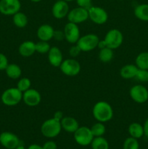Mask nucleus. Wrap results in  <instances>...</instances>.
<instances>
[{
	"label": "nucleus",
	"instance_id": "f257e3e1",
	"mask_svg": "<svg viewBox=\"0 0 148 149\" xmlns=\"http://www.w3.org/2000/svg\"><path fill=\"white\" fill-rule=\"evenodd\" d=\"M113 113L111 105L106 101H98L93 106L92 114L97 122L102 123L109 122L113 119Z\"/></svg>",
	"mask_w": 148,
	"mask_h": 149
},
{
	"label": "nucleus",
	"instance_id": "f03ea898",
	"mask_svg": "<svg viewBox=\"0 0 148 149\" xmlns=\"http://www.w3.org/2000/svg\"><path fill=\"white\" fill-rule=\"evenodd\" d=\"M62 130L60 121L53 117L46 119L41 126V132L43 136L47 138H54L58 136Z\"/></svg>",
	"mask_w": 148,
	"mask_h": 149
},
{
	"label": "nucleus",
	"instance_id": "7ed1b4c3",
	"mask_svg": "<svg viewBox=\"0 0 148 149\" xmlns=\"http://www.w3.org/2000/svg\"><path fill=\"white\" fill-rule=\"evenodd\" d=\"M1 100L3 104L7 106H17L23 100V93L17 87H10L3 92Z\"/></svg>",
	"mask_w": 148,
	"mask_h": 149
},
{
	"label": "nucleus",
	"instance_id": "20e7f679",
	"mask_svg": "<svg viewBox=\"0 0 148 149\" xmlns=\"http://www.w3.org/2000/svg\"><path fill=\"white\" fill-rule=\"evenodd\" d=\"M100 38L95 33H87L79 38L76 45L82 52H90L97 47Z\"/></svg>",
	"mask_w": 148,
	"mask_h": 149
},
{
	"label": "nucleus",
	"instance_id": "39448f33",
	"mask_svg": "<svg viewBox=\"0 0 148 149\" xmlns=\"http://www.w3.org/2000/svg\"><path fill=\"white\" fill-rule=\"evenodd\" d=\"M59 68L61 72L65 76L75 77L80 73L81 67L78 61L71 58L63 60Z\"/></svg>",
	"mask_w": 148,
	"mask_h": 149
},
{
	"label": "nucleus",
	"instance_id": "423d86ee",
	"mask_svg": "<svg viewBox=\"0 0 148 149\" xmlns=\"http://www.w3.org/2000/svg\"><path fill=\"white\" fill-rule=\"evenodd\" d=\"M107 47L115 49L120 47L123 42V36L122 32L117 29H110L107 32L104 38Z\"/></svg>",
	"mask_w": 148,
	"mask_h": 149
},
{
	"label": "nucleus",
	"instance_id": "0eeeda50",
	"mask_svg": "<svg viewBox=\"0 0 148 149\" xmlns=\"http://www.w3.org/2000/svg\"><path fill=\"white\" fill-rule=\"evenodd\" d=\"M74 140L80 146H86L91 144L94 139L91 129L88 127L81 126L74 132Z\"/></svg>",
	"mask_w": 148,
	"mask_h": 149
},
{
	"label": "nucleus",
	"instance_id": "6e6552de",
	"mask_svg": "<svg viewBox=\"0 0 148 149\" xmlns=\"http://www.w3.org/2000/svg\"><path fill=\"white\" fill-rule=\"evenodd\" d=\"M89 18L97 25L104 24L108 20V14L104 8L91 6L88 9Z\"/></svg>",
	"mask_w": 148,
	"mask_h": 149
},
{
	"label": "nucleus",
	"instance_id": "1a4fd4ad",
	"mask_svg": "<svg viewBox=\"0 0 148 149\" xmlns=\"http://www.w3.org/2000/svg\"><path fill=\"white\" fill-rule=\"evenodd\" d=\"M129 95L135 103L142 104L148 100V90L142 84H136L130 89Z\"/></svg>",
	"mask_w": 148,
	"mask_h": 149
},
{
	"label": "nucleus",
	"instance_id": "9d476101",
	"mask_svg": "<svg viewBox=\"0 0 148 149\" xmlns=\"http://www.w3.org/2000/svg\"><path fill=\"white\" fill-rule=\"evenodd\" d=\"M21 8L20 0H0V13L4 15H13Z\"/></svg>",
	"mask_w": 148,
	"mask_h": 149
},
{
	"label": "nucleus",
	"instance_id": "9b49d317",
	"mask_svg": "<svg viewBox=\"0 0 148 149\" xmlns=\"http://www.w3.org/2000/svg\"><path fill=\"white\" fill-rule=\"evenodd\" d=\"M68 22L79 24L85 22L89 19L88 10L82 8V7H77L75 8L72 9L69 11L67 15Z\"/></svg>",
	"mask_w": 148,
	"mask_h": 149
},
{
	"label": "nucleus",
	"instance_id": "f8f14e48",
	"mask_svg": "<svg viewBox=\"0 0 148 149\" xmlns=\"http://www.w3.org/2000/svg\"><path fill=\"white\" fill-rule=\"evenodd\" d=\"M64 35L65 39L71 44H76L79 38L81 37L80 29L78 24L68 22L64 27Z\"/></svg>",
	"mask_w": 148,
	"mask_h": 149
},
{
	"label": "nucleus",
	"instance_id": "ddd939ff",
	"mask_svg": "<svg viewBox=\"0 0 148 149\" xmlns=\"http://www.w3.org/2000/svg\"><path fill=\"white\" fill-rule=\"evenodd\" d=\"M0 143L7 149H15L20 146V141L15 134L10 132H3L0 134Z\"/></svg>",
	"mask_w": 148,
	"mask_h": 149
},
{
	"label": "nucleus",
	"instance_id": "4468645a",
	"mask_svg": "<svg viewBox=\"0 0 148 149\" xmlns=\"http://www.w3.org/2000/svg\"><path fill=\"white\" fill-rule=\"evenodd\" d=\"M41 95L38 90L30 88L23 93V101L25 104L30 107H35L40 104Z\"/></svg>",
	"mask_w": 148,
	"mask_h": 149
},
{
	"label": "nucleus",
	"instance_id": "2eb2a0df",
	"mask_svg": "<svg viewBox=\"0 0 148 149\" xmlns=\"http://www.w3.org/2000/svg\"><path fill=\"white\" fill-rule=\"evenodd\" d=\"M69 11L68 3L65 0L56 1L52 7V14L56 19H62L67 17Z\"/></svg>",
	"mask_w": 148,
	"mask_h": 149
},
{
	"label": "nucleus",
	"instance_id": "dca6fc26",
	"mask_svg": "<svg viewBox=\"0 0 148 149\" xmlns=\"http://www.w3.org/2000/svg\"><path fill=\"white\" fill-rule=\"evenodd\" d=\"M48 61L53 67H59L63 61L62 51L57 47H51L48 52Z\"/></svg>",
	"mask_w": 148,
	"mask_h": 149
},
{
	"label": "nucleus",
	"instance_id": "f3484780",
	"mask_svg": "<svg viewBox=\"0 0 148 149\" xmlns=\"http://www.w3.org/2000/svg\"><path fill=\"white\" fill-rule=\"evenodd\" d=\"M55 29L49 24H43L39 26L36 31V35L39 40L49 42L53 39Z\"/></svg>",
	"mask_w": 148,
	"mask_h": 149
},
{
	"label": "nucleus",
	"instance_id": "a211bd4d",
	"mask_svg": "<svg viewBox=\"0 0 148 149\" xmlns=\"http://www.w3.org/2000/svg\"><path fill=\"white\" fill-rule=\"evenodd\" d=\"M60 123L62 129L69 133H74L80 127L78 121L72 116H64Z\"/></svg>",
	"mask_w": 148,
	"mask_h": 149
},
{
	"label": "nucleus",
	"instance_id": "6ab92c4d",
	"mask_svg": "<svg viewBox=\"0 0 148 149\" xmlns=\"http://www.w3.org/2000/svg\"><path fill=\"white\" fill-rule=\"evenodd\" d=\"M18 52L22 57L28 58L32 56L36 52V43L32 41H25L20 45Z\"/></svg>",
	"mask_w": 148,
	"mask_h": 149
},
{
	"label": "nucleus",
	"instance_id": "aec40b11",
	"mask_svg": "<svg viewBox=\"0 0 148 149\" xmlns=\"http://www.w3.org/2000/svg\"><path fill=\"white\" fill-rule=\"evenodd\" d=\"M138 67L136 64H127L120 68V75L125 79H131L136 77L138 71Z\"/></svg>",
	"mask_w": 148,
	"mask_h": 149
},
{
	"label": "nucleus",
	"instance_id": "412c9836",
	"mask_svg": "<svg viewBox=\"0 0 148 149\" xmlns=\"http://www.w3.org/2000/svg\"><path fill=\"white\" fill-rule=\"evenodd\" d=\"M135 17L142 21H148V4H141L136 6L133 10Z\"/></svg>",
	"mask_w": 148,
	"mask_h": 149
},
{
	"label": "nucleus",
	"instance_id": "4be33fe9",
	"mask_svg": "<svg viewBox=\"0 0 148 149\" xmlns=\"http://www.w3.org/2000/svg\"><path fill=\"white\" fill-rule=\"evenodd\" d=\"M6 74L12 79H18L22 74V69L18 65L15 63H9L5 69Z\"/></svg>",
	"mask_w": 148,
	"mask_h": 149
},
{
	"label": "nucleus",
	"instance_id": "5701e85b",
	"mask_svg": "<svg viewBox=\"0 0 148 149\" xmlns=\"http://www.w3.org/2000/svg\"><path fill=\"white\" fill-rule=\"evenodd\" d=\"M128 132L131 137L136 139H139L144 135L143 125L138 122H133L129 126Z\"/></svg>",
	"mask_w": 148,
	"mask_h": 149
},
{
	"label": "nucleus",
	"instance_id": "b1692460",
	"mask_svg": "<svg viewBox=\"0 0 148 149\" xmlns=\"http://www.w3.org/2000/svg\"><path fill=\"white\" fill-rule=\"evenodd\" d=\"M12 21L15 26L20 29H23L28 23V18L25 13L19 11L12 15Z\"/></svg>",
	"mask_w": 148,
	"mask_h": 149
},
{
	"label": "nucleus",
	"instance_id": "393cba45",
	"mask_svg": "<svg viewBox=\"0 0 148 149\" xmlns=\"http://www.w3.org/2000/svg\"><path fill=\"white\" fill-rule=\"evenodd\" d=\"M98 57L101 62L104 63H110L113 59V57H114L113 49H110V48L107 47L105 48H103V49H100Z\"/></svg>",
	"mask_w": 148,
	"mask_h": 149
},
{
	"label": "nucleus",
	"instance_id": "a878e982",
	"mask_svg": "<svg viewBox=\"0 0 148 149\" xmlns=\"http://www.w3.org/2000/svg\"><path fill=\"white\" fill-rule=\"evenodd\" d=\"M135 64L138 68L148 70V52H142L136 56Z\"/></svg>",
	"mask_w": 148,
	"mask_h": 149
},
{
	"label": "nucleus",
	"instance_id": "bb28decb",
	"mask_svg": "<svg viewBox=\"0 0 148 149\" xmlns=\"http://www.w3.org/2000/svg\"><path fill=\"white\" fill-rule=\"evenodd\" d=\"M92 149H109V143L103 136L95 137L91 144Z\"/></svg>",
	"mask_w": 148,
	"mask_h": 149
},
{
	"label": "nucleus",
	"instance_id": "cd10ccee",
	"mask_svg": "<svg viewBox=\"0 0 148 149\" xmlns=\"http://www.w3.org/2000/svg\"><path fill=\"white\" fill-rule=\"evenodd\" d=\"M90 129H91V133H92L94 138L103 136L106 132V128L104 123L100 122H97V123L93 125Z\"/></svg>",
	"mask_w": 148,
	"mask_h": 149
},
{
	"label": "nucleus",
	"instance_id": "c85d7f7f",
	"mask_svg": "<svg viewBox=\"0 0 148 149\" xmlns=\"http://www.w3.org/2000/svg\"><path fill=\"white\" fill-rule=\"evenodd\" d=\"M31 86V81L27 77H23L18 80L17 84V88L22 93H24L26 90H29Z\"/></svg>",
	"mask_w": 148,
	"mask_h": 149
},
{
	"label": "nucleus",
	"instance_id": "c756f323",
	"mask_svg": "<svg viewBox=\"0 0 148 149\" xmlns=\"http://www.w3.org/2000/svg\"><path fill=\"white\" fill-rule=\"evenodd\" d=\"M51 46L49 44V42L46 41L39 40L37 43H36V52L40 54H46L50 49Z\"/></svg>",
	"mask_w": 148,
	"mask_h": 149
},
{
	"label": "nucleus",
	"instance_id": "7c9ffc66",
	"mask_svg": "<svg viewBox=\"0 0 148 149\" xmlns=\"http://www.w3.org/2000/svg\"><path fill=\"white\" fill-rule=\"evenodd\" d=\"M123 149H139V143L138 139L132 137L127 138L123 142Z\"/></svg>",
	"mask_w": 148,
	"mask_h": 149
},
{
	"label": "nucleus",
	"instance_id": "2f4dec72",
	"mask_svg": "<svg viewBox=\"0 0 148 149\" xmlns=\"http://www.w3.org/2000/svg\"><path fill=\"white\" fill-rule=\"evenodd\" d=\"M135 78L141 82H148V70L139 68Z\"/></svg>",
	"mask_w": 148,
	"mask_h": 149
},
{
	"label": "nucleus",
	"instance_id": "473e14b6",
	"mask_svg": "<svg viewBox=\"0 0 148 149\" xmlns=\"http://www.w3.org/2000/svg\"><path fill=\"white\" fill-rule=\"evenodd\" d=\"M81 52H82L81 49H80V47L76 44L75 45L71 46L69 49V55L72 58H75L78 57L81 54Z\"/></svg>",
	"mask_w": 148,
	"mask_h": 149
},
{
	"label": "nucleus",
	"instance_id": "72a5a7b5",
	"mask_svg": "<svg viewBox=\"0 0 148 149\" xmlns=\"http://www.w3.org/2000/svg\"><path fill=\"white\" fill-rule=\"evenodd\" d=\"M8 65L9 62L7 56L4 54L0 53V71H5Z\"/></svg>",
	"mask_w": 148,
	"mask_h": 149
},
{
	"label": "nucleus",
	"instance_id": "f704fd0d",
	"mask_svg": "<svg viewBox=\"0 0 148 149\" xmlns=\"http://www.w3.org/2000/svg\"><path fill=\"white\" fill-rule=\"evenodd\" d=\"M75 1L78 4V7L86 9V10L89 9L92 6L91 0H75Z\"/></svg>",
	"mask_w": 148,
	"mask_h": 149
},
{
	"label": "nucleus",
	"instance_id": "c9c22d12",
	"mask_svg": "<svg viewBox=\"0 0 148 149\" xmlns=\"http://www.w3.org/2000/svg\"><path fill=\"white\" fill-rule=\"evenodd\" d=\"M42 147L44 149H57V145L55 141H48L44 143Z\"/></svg>",
	"mask_w": 148,
	"mask_h": 149
},
{
	"label": "nucleus",
	"instance_id": "e433bc0d",
	"mask_svg": "<svg viewBox=\"0 0 148 149\" xmlns=\"http://www.w3.org/2000/svg\"><path fill=\"white\" fill-rule=\"evenodd\" d=\"M53 39H55L57 41H62V39H65V35H64V32L60 30H55L54 32Z\"/></svg>",
	"mask_w": 148,
	"mask_h": 149
},
{
	"label": "nucleus",
	"instance_id": "4c0bfd02",
	"mask_svg": "<svg viewBox=\"0 0 148 149\" xmlns=\"http://www.w3.org/2000/svg\"><path fill=\"white\" fill-rule=\"evenodd\" d=\"M63 117H64L63 113H62L61 111H57L54 113L53 118H55V119H57V120L61 121V119H62Z\"/></svg>",
	"mask_w": 148,
	"mask_h": 149
},
{
	"label": "nucleus",
	"instance_id": "58836bf2",
	"mask_svg": "<svg viewBox=\"0 0 148 149\" xmlns=\"http://www.w3.org/2000/svg\"><path fill=\"white\" fill-rule=\"evenodd\" d=\"M143 129H144V135L148 138V118L145 120V123H144Z\"/></svg>",
	"mask_w": 148,
	"mask_h": 149
},
{
	"label": "nucleus",
	"instance_id": "ea45409f",
	"mask_svg": "<svg viewBox=\"0 0 148 149\" xmlns=\"http://www.w3.org/2000/svg\"><path fill=\"white\" fill-rule=\"evenodd\" d=\"M97 47L100 49L107 47V44H106L105 41H104V39H103V40H100V41H99L98 42V45H97Z\"/></svg>",
	"mask_w": 148,
	"mask_h": 149
},
{
	"label": "nucleus",
	"instance_id": "a19ab883",
	"mask_svg": "<svg viewBox=\"0 0 148 149\" xmlns=\"http://www.w3.org/2000/svg\"><path fill=\"white\" fill-rule=\"evenodd\" d=\"M27 149H44L41 146H39L38 144H31L28 146Z\"/></svg>",
	"mask_w": 148,
	"mask_h": 149
},
{
	"label": "nucleus",
	"instance_id": "79ce46f5",
	"mask_svg": "<svg viewBox=\"0 0 148 149\" xmlns=\"http://www.w3.org/2000/svg\"><path fill=\"white\" fill-rule=\"evenodd\" d=\"M32 2H34V3H38V2H40V1H43V0H30Z\"/></svg>",
	"mask_w": 148,
	"mask_h": 149
},
{
	"label": "nucleus",
	"instance_id": "37998d69",
	"mask_svg": "<svg viewBox=\"0 0 148 149\" xmlns=\"http://www.w3.org/2000/svg\"><path fill=\"white\" fill-rule=\"evenodd\" d=\"M15 149H26V148H25L24 146H19L18 147H17V148H16Z\"/></svg>",
	"mask_w": 148,
	"mask_h": 149
},
{
	"label": "nucleus",
	"instance_id": "c03bdc74",
	"mask_svg": "<svg viewBox=\"0 0 148 149\" xmlns=\"http://www.w3.org/2000/svg\"><path fill=\"white\" fill-rule=\"evenodd\" d=\"M65 1H66L67 2H70V1H74V0H65Z\"/></svg>",
	"mask_w": 148,
	"mask_h": 149
},
{
	"label": "nucleus",
	"instance_id": "a18cd8bd",
	"mask_svg": "<svg viewBox=\"0 0 148 149\" xmlns=\"http://www.w3.org/2000/svg\"><path fill=\"white\" fill-rule=\"evenodd\" d=\"M55 1H60V0H55Z\"/></svg>",
	"mask_w": 148,
	"mask_h": 149
},
{
	"label": "nucleus",
	"instance_id": "49530a36",
	"mask_svg": "<svg viewBox=\"0 0 148 149\" xmlns=\"http://www.w3.org/2000/svg\"><path fill=\"white\" fill-rule=\"evenodd\" d=\"M120 1H123V0H120Z\"/></svg>",
	"mask_w": 148,
	"mask_h": 149
}]
</instances>
